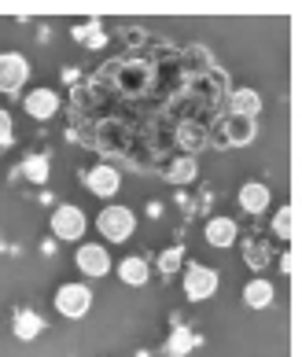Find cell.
Wrapping results in <instances>:
<instances>
[{
	"label": "cell",
	"instance_id": "cell-1",
	"mask_svg": "<svg viewBox=\"0 0 302 357\" xmlns=\"http://www.w3.org/2000/svg\"><path fill=\"white\" fill-rule=\"evenodd\" d=\"M96 229L107 243H126L137 232V214L129 206H103V214L96 218Z\"/></svg>",
	"mask_w": 302,
	"mask_h": 357
},
{
	"label": "cell",
	"instance_id": "cell-2",
	"mask_svg": "<svg viewBox=\"0 0 302 357\" xmlns=\"http://www.w3.org/2000/svg\"><path fill=\"white\" fill-rule=\"evenodd\" d=\"M89 229V218L82 206L74 203H59L56 210H52V240H63V243H74L82 240Z\"/></svg>",
	"mask_w": 302,
	"mask_h": 357
},
{
	"label": "cell",
	"instance_id": "cell-3",
	"mask_svg": "<svg viewBox=\"0 0 302 357\" xmlns=\"http://www.w3.org/2000/svg\"><path fill=\"white\" fill-rule=\"evenodd\" d=\"M255 137H258V126L251 118H232V114L221 118L214 126V133H210V140L221 144V148H247Z\"/></svg>",
	"mask_w": 302,
	"mask_h": 357
},
{
	"label": "cell",
	"instance_id": "cell-4",
	"mask_svg": "<svg viewBox=\"0 0 302 357\" xmlns=\"http://www.w3.org/2000/svg\"><path fill=\"white\" fill-rule=\"evenodd\" d=\"M218 287H221L218 269L203 266V261H192V266H185V295H188L192 302L214 298V295H218Z\"/></svg>",
	"mask_w": 302,
	"mask_h": 357
},
{
	"label": "cell",
	"instance_id": "cell-5",
	"mask_svg": "<svg viewBox=\"0 0 302 357\" xmlns=\"http://www.w3.org/2000/svg\"><path fill=\"white\" fill-rule=\"evenodd\" d=\"M30 82V59L22 52H0V92L15 96Z\"/></svg>",
	"mask_w": 302,
	"mask_h": 357
},
{
	"label": "cell",
	"instance_id": "cell-6",
	"mask_svg": "<svg viewBox=\"0 0 302 357\" xmlns=\"http://www.w3.org/2000/svg\"><path fill=\"white\" fill-rule=\"evenodd\" d=\"M56 310H59V317H67V321H77V317H85L89 313V306H93V287L89 284H63L59 291H56Z\"/></svg>",
	"mask_w": 302,
	"mask_h": 357
},
{
	"label": "cell",
	"instance_id": "cell-7",
	"mask_svg": "<svg viewBox=\"0 0 302 357\" xmlns=\"http://www.w3.org/2000/svg\"><path fill=\"white\" fill-rule=\"evenodd\" d=\"M74 261H77V273H85L89 280H103V276L114 269V261H111L103 243H82L74 250Z\"/></svg>",
	"mask_w": 302,
	"mask_h": 357
},
{
	"label": "cell",
	"instance_id": "cell-8",
	"mask_svg": "<svg viewBox=\"0 0 302 357\" xmlns=\"http://www.w3.org/2000/svg\"><path fill=\"white\" fill-rule=\"evenodd\" d=\"M85 188L93 195H100V199H114L118 188H122V174H118V166H111V162H96L85 174Z\"/></svg>",
	"mask_w": 302,
	"mask_h": 357
},
{
	"label": "cell",
	"instance_id": "cell-9",
	"mask_svg": "<svg viewBox=\"0 0 302 357\" xmlns=\"http://www.w3.org/2000/svg\"><path fill=\"white\" fill-rule=\"evenodd\" d=\"M22 111L30 114L33 122H48V118L59 111V92L56 89H45V85L41 89H30L22 96Z\"/></svg>",
	"mask_w": 302,
	"mask_h": 357
},
{
	"label": "cell",
	"instance_id": "cell-10",
	"mask_svg": "<svg viewBox=\"0 0 302 357\" xmlns=\"http://www.w3.org/2000/svg\"><path fill=\"white\" fill-rule=\"evenodd\" d=\"M225 114H232V118H251V122H258L262 96H258L255 89H229V92H225Z\"/></svg>",
	"mask_w": 302,
	"mask_h": 357
},
{
	"label": "cell",
	"instance_id": "cell-11",
	"mask_svg": "<svg viewBox=\"0 0 302 357\" xmlns=\"http://www.w3.org/2000/svg\"><path fill=\"white\" fill-rule=\"evenodd\" d=\"M240 206H243V214H266L269 210V203H273V195H269V184H262V181H247V184H240Z\"/></svg>",
	"mask_w": 302,
	"mask_h": 357
},
{
	"label": "cell",
	"instance_id": "cell-12",
	"mask_svg": "<svg viewBox=\"0 0 302 357\" xmlns=\"http://www.w3.org/2000/svg\"><path fill=\"white\" fill-rule=\"evenodd\" d=\"M203 236H206V243L214 247V250H225V247H232V243H236V236H240V229H236V221H232V218L218 214V218H210V221H206Z\"/></svg>",
	"mask_w": 302,
	"mask_h": 357
},
{
	"label": "cell",
	"instance_id": "cell-13",
	"mask_svg": "<svg viewBox=\"0 0 302 357\" xmlns=\"http://www.w3.org/2000/svg\"><path fill=\"white\" fill-rule=\"evenodd\" d=\"M11 332H15V339H22V342H33L41 332H48V321L33 310H15V317H11Z\"/></svg>",
	"mask_w": 302,
	"mask_h": 357
},
{
	"label": "cell",
	"instance_id": "cell-14",
	"mask_svg": "<svg viewBox=\"0 0 302 357\" xmlns=\"http://www.w3.org/2000/svg\"><path fill=\"white\" fill-rule=\"evenodd\" d=\"M70 37L82 48H103L107 45V26H103L100 19H85V22H77L70 30Z\"/></svg>",
	"mask_w": 302,
	"mask_h": 357
},
{
	"label": "cell",
	"instance_id": "cell-15",
	"mask_svg": "<svg viewBox=\"0 0 302 357\" xmlns=\"http://www.w3.org/2000/svg\"><path fill=\"white\" fill-rule=\"evenodd\" d=\"M118 280L129 284V287H144L151 280L148 258H122V261H118Z\"/></svg>",
	"mask_w": 302,
	"mask_h": 357
},
{
	"label": "cell",
	"instance_id": "cell-16",
	"mask_svg": "<svg viewBox=\"0 0 302 357\" xmlns=\"http://www.w3.org/2000/svg\"><path fill=\"white\" fill-rule=\"evenodd\" d=\"M15 174H19L22 181H30V184H48V177H52V162H48V155H26L22 162H19Z\"/></svg>",
	"mask_w": 302,
	"mask_h": 357
},
{
	"label": "cell",
	"instance_id": "cell-17",
	"mask_svg": "<svg viewBox=\"0 0 302 357\" xmlns=\"http://www.w3.org/2000/svg\"><path fill=\"white\" fill-rule=\"evenodd\" d=\"M273 298H277V287H273V280H251L243 287V302L251 310H266V306H273Z\"/></svg>",
	"mask_w": 302,
	"mask_h": 357
},
{
	"label": "cell",
	"instance_id": "cell-18",
	"mask_svg": "<svg viewBox=\"0 0 302 357\" xmlns=\"http://www.w3.org/2000/svg\"><path fill=\"white\" fill-rule=\"evenodd\" d=\"M195 174H199V162H195L192 155H185V158H174L166 169H163V177H166V184H192L195 181Z\"/></svg>",
	"mask_w": 302,
	"mask_h": 357
},
{
	"label": "cell",
	"instance_id": "cell-19",
	"mask_svg": "<svg viewBox=\"0 0 302 357\" xmlns=\"http://www.w3.org/2000/svg\"><path fill=\"white\" fill-rule=\"evenodd\" d=\"M273 232H277L284 243H292L295 232H299V210L295 206H280L277 214H273Z\"/></svg>",
	"mask_w": 302,
	"mask_h": 357
},
{
	"label": "cell",
	"instance_id": "cell-20",
	"mask_svg": "<svg viewBox=\"0 0 302 357\" xmlns=\"http://www.w3.org/2000/svg\"><path fill=\"white\" fill-rule=\"evenodd\" d=\"M195 342H199V339L192 335V328H174L169 339H166V357H185Z\"/></svg>",
	"mask_w": 302,
	"mask_h": 357
},
{
	"label": "cell",
	"instance_id": "cell-21",
	"mask_svg": "<svg viewBox=\"0 0 302 357\" xmlns=\"http://www.w3.org/2000/svg\"><path fill=\"white\" fill-rule=\"evenodd\" d=\"M269 258H273V255H269V247H266V243H258V240H251V243L243 247V261H247V266H251L255 273L266 269V266H269Z\"/></svg>",
	"mask_w": 302,
	"mask_h": 357
},
{
	"label": "cell",
	"instance_id": "cell-22",
	"mask_svg": "<svg viewBox=\"0 0 302 357\" xmlns=\"http://www.w3.org/2000/svg\"><path fill=\"white\" fill-rule=\"evenodd\" d=\"M181 261H185V247H181V243H174V247L163 250V255H159V273H163V280L181 269Z\"/></svg>",
	"mask_w": 302,
	"mask_h": 357
},
{
	"label": "cell",
	"instance_id": "cell-23",
	"mask_svg": "<svg viewBox=\"0 0 302 357\" xmlns=\"http://www.w3.org/2000/svg\"><path fill=\"white\" fill-rule=\"evenodd\" d=\"M8 144H15V118L0 111V148H8Z\"/></svg>",
	"mask_w": 302,
	"mask_h": 357
},
{
	"label": "cell",
	"instance_id": "cell-24",
	"mask_svg": "<svg viewBox=\"0 0 302 357\" xmlns=\"http://www.w3.org/2000/svg\"><path fill=\"white\" fill-rule=\"evenodd\" d=\"M280 269H284L287 276H292V273H295V255H292V250H287V255L280 258Z\"/></svg>",
	"mask_w": 302,
	"mask_h": 357
}]
</instances>
